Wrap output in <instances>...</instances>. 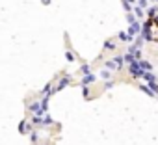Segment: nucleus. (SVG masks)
<instances>
[{"instance_id":"obj_1","label":"nucleus","mask_w":158,"mask_h":145,"mask_svg":"<svg viewBox=\"0 0 158 145\" xmlns=\"http://www.w3.org/2000/svg\"><path fill=\"white\" fill-rule=\"evenodd\" d=\"M128 72L132 77H143V69H141V65H139V61H132V63H128Z\"/></svg>"},{"instance_id":"obj_2","label":"nucleus","mask_w":158,"mask_h":145,"mask_svg":"<svg viewBox=\"0 0 158 145\" xmlns=\"http://www.w3.org/2000/svg\"><path fill=\"white\" fill-rule=\"evenodd\" d=\"M123 60H125V58H119V56H117V58L110 60V61L106 63V67H112L114 71H119V69H121V63H123Z\"/></svg>"},{"instance_id":"obj_3","label":"nucleus","mask_w":158,"mask_h":145,"mask_svg":"<svg viewBox=\"0 0 158 145\" xmlns=\"http://www.w3.org/2000/svg\"><path fill=\"white\" fill-rule=\"evenodd\" d=\"M91 82H95V77H93L91 72H89V75H86V77L82 78V82H80V84H82V86H89Z\"/></svg>"},{"instance_id":"obj_4","label":"nucleus","mask_w":158,"mask_h":145,"mask_svg":"<svg viewBox=\"0 0 158 145\" xmlns=\"http://www.w3.org/2000/svg\"><path fill=\"white\" fill-rule=\"evenodd\" d=\"M119 39L123 41V43H130L132 41V34L128 32V34H125V32H119Z\"/></svg>"},{"instance_id":"obj_5","label":"nucleus","mask_w":158,"mask_h":145,"mask_svg":"<svg viewBox=\"0 0 158 145\" xmlns=\"http://www.w3.org/2000/svg\"><path fill=\"white\" fill-rule=\"evenodd\" d=\"M69 82H71V77H65V78H61V80H60V84H58V88H56V89H58V91H60V89H63V88H65V86H67V84H69Z\"/></svg>"},{"instance_id":"obj_6","label":"nucleus","mask_w":158,"mask_h":145,"mask_svg":"<svg viewBox=\"0 0 158 145\" xmlns=\"http://www.w3.org/2000/svg\"><path fill=\"white\" fill-rule=\"evenodd\" d=\"M128 32H130V34H139V32H141V26H139L138 23H132V24H130V30H128Z\"/></svg>"},{"instance_id":"obj_7","label":"nucleus","mask_w":158,"mask_h":145,"mask_svg":"<svg viewBox=\"0 0 158 145\" xmlns=\"http://www.w3.org/2000/svg\"><path fill=\"white\" fill-rule=\"evenodd\" d=\"M28 130H30V126L26 125V121H21V123H19V132H21V134H26Z\"/></svg>"},{"instance_id":"obj_8","label":"nucleus","mask_w":158,"mask_h":145,"mask_svg":"<svg viewBox=\"0 0 158 145\" xmlns=\"http://www.w3.org/2000/svg\"><path fill=\"white\" fill-rule=\"evenodd\" d=\"M139 65H141L143 71H151V69H152V65H151L149 61H141V60H139Z\"/></svg>"},{"instance_id":"obj_9","label":"nucleus","mask_w":158,"mask_h":145,"mask_svg":"<svg viewBox=\"0 0 158 145\" xmlns=\"http://www.w3.org/2000/svg\"><path fill=\"white\" fill-rule=\"evenodd\" d=\"M139 88H141V91H143V93H147V95H151V97H154V91H152V89H151L149 86H139Z\"/></svg>"},{"instance_id":"obj_10","label":"nucleus","mask_w":158,"mask_h":145,"mask_svg":"<svg viewBox=\"0 0 158 145\" xmlns=\"http://www.w3.org/2000/svg\"><path fill=\"white\" fill-rule=\"evenodd\" d=\"M141 78H145V80L152 82V80H154V75H152V72H143V77H141Z\"/></svg>"},{"instance_id":"obj_11","label":"nucleus","mask_w":158,"mask_h":145,"mask_svg":"<svg viewBox=\"0 0 158 145\" xmlns=\"http://www.w3.org/2000/svg\"><path fill=\"white\" fill-rule=\"evenodd\" d=\"M134 60H136V58L132 56V52H128V54H125V61H127V63H132Z\"/></svg>"},{"instance_id":"obj_12","label":"nucleus","mask_w":158,"mask_h":145,"mask_svg":"<svg viewBox=\"0 0 158 145\" xmlns=\"http://www.w3.org/2000/svg\"><path fill=\"white\" fill-rule=\"evenodd\" d=\"M82 95H84V99H89V89H88V86H82Z\"/></svg>"},{"instance_id":"obj_13","label":"nucleus","mask_w":158,"mask_h":145,"mask_svg":"<svg viewBox=\"0 0 158 145\" xmlns=\"http://www.w3.org/2000/svg\"><path fill=\"white\" fill-rule=\"evenodd\" d=\"M104 48H108V50L112 48V50H114V48H115V45H114L112 41H104Z\"/></svg>"},{"instance_id":"obj_14","label":"nucleus","mask_w":158,"mask_h":145,"mask_svg":"<svg viewBox=\"0 0 158 145\" xmlns=\"http://www.w3.org/2000/svg\"><path fill=\"white\" fill-rule=\"evenodd\" d=\"M101 77H102V78H110V71H108V69H102V71H101Z\"/></svg>"},{"instance_id":"obj_15","label":"nucleus","mask_w":158,"mask_h":145,"mask_svg":"<svg viewBox=\"0 0 158 145\" xmlns=\"http://www.w3.org/2000/svg\"><path fill=\"white\" fill-rule=\"evenodd\" d=\"M82 72H84V75H89V72H91L89 65H82Z\"/></svg>"},{"instance_id":"obj_16","label":"nucleus","mask_w":158,"mask_h":145,"mask_svg":"<svg viewBox=\"0 0 158 145\" xmlns=\"http://www.w3.org/2000/svg\"><path fill=\"white\" fill-rule=\"evenodd\" d=\"M141 45H143V37L139 35V37H138V43H136L134 47H136V48H141Z\"/></svg>"},{"instance_id":"obj_17","label":"nucleus","mask_w":158,"mask_h":145,"mask_svg":"<svg viewBox=\"0 0 158 145\" xmlns=\"http://www.w3.org/2000/svg\"><path fill=\"white\" fill-rule=\"evenodd\" d=\"M134 10H136V15H138V17H141V15H143V10H141V6H138V8H134Z\"/></svg>"},{"instance_id":"obj_18","label":"nucleus","mask_w":158,"mask_h":145,"mask_svg":"<svg viewBox=\"0 0 158 145\" xmlns=\"http://www.w3.org/2000/svg\"><path fill=\"white\" fill-rule=\"evenodd\" d=\"M123 6H125V10H127V13H130V10H132V8H130V4L127 2V0H125V2H123Z\"/></svg>"},{"instance_id":"obj_19","label":"nucleus","mask_w":158,"mask_h":145,"mask_svg":"<svg viewBox=\"0 0 158 145\" xmlns=\"http://www.w3.org/2000/svg\"><path fill=\"white\" fill-rule=\"evenodd\" d=\"M127 19H128V21H130V24H132V23H136V19H134V17H132V15H130V13H127Z\"/></svg>"},{"instance_id":"obj_20","label":"nucleus","mask_w":158,"mask_h":145,"mask_svg":"<svg viewBox=\"0 0 158 145\" xmlns=\"http://www.w3.org/2000/svg\"><path fill=\"white\" fill-rule=\"evenodd\" d=\"M112 86H114V82H112V80H108V82H106V84H104V88H106V89H110V88H112Z\"/></svg>"},{"instance_id":"obj_21","label":"nucleus","mask_w":158,"mask_h":145,"mask_svg":"<svg viewBox=\"0 0 158 145\" xmlns=\"http://www.w3.org/2000/svg\"><path fill=\"white\" fill-rule=\"evenodd\" d=\"M65 56H67V60H69V61H73V60H74V56H73V54H71V52H67V54H65Z\"/></svg>"},{"instance_id":"obj_22","label":"nucleus","mask_w":158,"mask_h":145,"mask_svg":"<svg viewBox=\"0 0 158 145\" xmlns=\"http://www.w3.org/2000/svg\"><path fill=\"white\" fill-rule=\"evenodd\" d=\"M43 4H45V6H48V4H50V0H43Z\"/></svg>"}]
</instances>
